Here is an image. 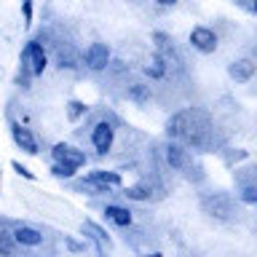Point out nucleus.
<instances>
[{
    "instance_id": "obj_14",
    "label": "nucleus",
    "mask_w": 257,
    "mask_h": 257,
    "mask_svg": "<svg viewBox=\"0 0 257 257\" xmlns=\"http://www.w3.org/2000/svg\"><path fill=\"white\" fill-rule=\"evenodd\" d=\"M166 70H169V64H166L164 56H161L158 51L150 54V62H148V67H145V72H148L153 80H161V78H166Z\"/></svg>"
},
{
    "instance_id": "obj_24",
    "label": "nucleus",
    "mask_w": 257,
    "mask_h": 257,
    "mask_svg": "<svg viewBox=\"0 0 257 257\" xmlns=\"http://www.w3.org/2000/svg\"><path fill=\"white\" fill-rule=\"evenodd\" d=\"M236 3L244 8L246 14H257V3H254V0H236Z\"/></svg>"
},
{
    "instance_id": "obj_19",
    "label": "nucleus",
    "mask_w": 257,
    "mask_h": 257,
    "mask_svg": "<svg viewBox=\"0 0 257 257\" xmlns=\"http://www.w3.org/2000/svg\"><path fill=\"white\" fill-rule=\"evenodd\" d=\"M86 112H88V107H86L83 102H78V99H70V102H67V118H70V120L86 118Z\"/></svg>"
},
{
    "instance_id": "obj_28",
    "label": "nucleus",
    "mask_w": 257,
    "mask_h": 257,
    "mask_svg": "<svg viewBox=\"0 0 257 257\" xmlns=\"http://www.w3.org/2000/svg\"><path fill=\"white\" fill-rule=\"evenodd\" d=\"M145 257H164V254H161V252H153V254H145Z\"/></svg>"
},
{
    "instance_id": "obj_23",
    "label": "nucleus",
    "mask_w": 257,
    "mask_h": 257,
    "mask_svg": "<svg viewBox=\"0 0 257 257\" xmlns=\"http://www.w3.org/2000/svg\"><path fill=\"white\" fill-rule=\"evenodd\" d=\"M11 166H14V169H16V172H19V174L24 177V180H35V174H32V172H30V169H27V166H22V164H19V161H14V164H11Z\"/></svg>"
},
{
    "instance_id": "obj_25",
    "label": "nucleus",
    "mask_w": 257,
    "mask_h": 257,
    "mask_svg": "<svg viewBox=\"0 0 257 257\" xmlns=\"http://www.w3.org/2000/svg\"><path fill=\"white\" fill-rule=\"evenodd\" d=\"M244 158H246V150H236V153H228V156H225L228 164H233V161H244Z\"/></svg>"
},
{
    "instance_id": "obj_27",
    "label": "nucleus",
    "mask_w": 257,
    "mask_h": 257,
    "mask_svg": "<svg viewBox=\"0 0 257 257\" xmlns=\"http://www.w3.org/2000/svg\"><path fill=\"white\" fill-rule=\"evenodd\" d=\"M156 3H161V6H174L177 0H156Z\"/></svg>"
},
{
    "instance_id": "obj_12",
    "label": "nucleus",
    "mask_w": 257,
    "mask_h": 257,
    "mask_svg": "<svg viewBox=\"0 0 257 257\" xmlns=\"http://www.w3.org/2000/svg\"><path fill=\"white\" fill-rule=\"evenodd\" d=\"M14 241L22 244V246H38V244H43V233L30 228V225H16L14 228Z\"/></svg>"
},
{
    "instance_id": "obj_22",
    "label": "nucleus",
    "mask_w": 257,
    "mask_h": 257,
    "mask_svg": "<svg viewBox=\"0 0 257 257\" xmlns=\"http://www.w3.org/2000/svg\"><path fill=\"white\" fill-rule=\"evenodd\" d=\"M22 14H24V27L32 24V0H22Z\"/></svg>"
},
{
    "instance_id": "obj_1",
    "label": "nucleus",
    "mask_w": 257,
    "mask_h": 257,
    "mask_svg": "<svg viewBox=\"0 0 257 257\" xmlns=\"http://www.w3.org/2000/svg\"><path fill=\"white\" fill-rule=\"evenodd\" d=\"M166 134L204 150L209 145V137H212V126H209V118L201 110H182L166 120Z\"/></svg>"
},
{
    "instance_id": "obj_10",
    "label": "nucleus",
    "mask_w": 257,
    "mask_h": 257,
    "mask_svg": "<svg viewBox=\"0 0 257 257\" xmlns=\"http://www.w3.org/2000/svg\"><path fill=\"white\" fill-rule=\"evenodd\" d=\"M83 233L94 241V246H96V252H99V257H107V252H110V236L104 233V228H99V225L91 222V220H86V222H83Z\"/></svg>"
},
{
    "instance_id": "obj_3",
    "label": "nucleus",
    "mask_w": 257,
    "mask_h": 257,
    "mask_svg": "<svg viewBox=\"0 0 257 257\" xmlns=\"http://www.w3.org/2000/svg\"><path fill=\"white\" fill-rule=\"evenodd\" d=\"M112 140H115V126L110 120H99L91 128V145L96 150V156H107L112 150Z\"/></svg>"
},
{
    "instance_id": "obj_16",
    "label": "nucleus",
    "mask_w": 257,
    "mask_h": 257,
    "mask_svg": "<svg viewBox=\"0 0 257 257\" xmlns=\"http://www.w3.org/2000/svg\"><path fill=\"white\" fill-rule=\"evenodd\" d=\"M150 182H137V185H128V188H123V196L132 198V201H148L150 198Z\"/></svg>"
},
{
    "instance_id": "obj_13",
    "label": "nucleus",
    "mask_w": 257,
    "mask_h": 257,
    "mask_svg": "<svg viewBox=\"0 0 257 257\" xmlns=\"http://www.w3.org/2000/svg\"><path fill=\"white\" fill-rule=\"evenodd\" d=\"M166 164L172 169H177V172H182V169L188 166V153L182 150V145H177V142L166 145Z\"/></svg>"
},
{
    "instance_id": "obj_18",
    "label": "nucleus",
    "mask_w": 257,
    "mask_h": 257,
    "mask_svg": "<svg viewBox=\"0 0 257 257\" xmlns=\"http://www.w3.org/2000/svg\"><path fill=\"white\" fill-rule=\"evenodd\" d=\"M128 99L137 102V104L150 102V86H145V83H134V86H128Z\"/></svg>"
},
{
    "instance_id": "obj_20",
    "label": "nucleus",
    "mask_w": 257,
    "mask_h": 257,
    "mask_svg": "<svg viewBox=\"0 0 257 257\" xmlns=\"http://www.w3.org/2000/svg\"><path fill=\"white\" fill-rule=\"evenodd\" d=\"M238 196H241V201H246V204H257V185L254 182L238 185Z\"/></svg>"
},
{
    "instance_id": "obj_2",
    "label": "nucleus",
    "mask_w": 257,
    "mask_h": 257,
    "mask_svg": "<svg viewBox=\"0 0 257 257\" xmlns=\"http://www.w3.org/2000/svg\"><path fill=\"white\" fill-rule=\"evenodd\" d=\"M22 70H19V86L30 88V78L43 75V70L48 67V54L40 40H30L27 46L22 48Z\"/></svg>"
},
{
    "instance_id": "obj_26",
    "label": "nucleus",
    "mask_w": 257,
    "mask_h": 257,
    "mask_svg": "<svg viewBox=\"0 0 257 257\" xmlns=\"http://www.w3.org/2000/svg\"><path fill=\"white\" fill-rule=\"evenodd\" d=\"M67 246L72 249V252H80V244H78V241H72V238H67Z\"/></svg>"
},
{
    "instance_id": "obj_6",
    "label": "nucleus",
    "mask_w": 257,
    "mask_h": 257,
    "mask_svg": "<svg viewBox=\"0 0 257 257\" xmlns=\"http://www.w3.org/2000/svg\"><path fill=\"white\" fill-rule=\"evenodd\" d=\"M11 140L19 150H24L27 156H35L38 153V140L35 134H32V128H27L24 123H16V120H11Z\"/></svg>"
},
{
    "instance_id": "obj_15",
    "label": "nucleus",
    "mask_w": 257,
    "mask_h": 257,
    "mask_svg": "<svg viewBox=\"0 0 257 257\" xmlns=\"http://www.w3.org/2000/svg\"><path fill=\"white\" fill-rule=\"evenodd\" d=\"M104 214H107V220H110V222L120 225V228H126V225H132V212H128V209H123V206L107 204V206H104Z\"/></svg>"
},
{
    "instance_id": "obj_5",
    "label": "nucleus",
    "mask_w": 257,
    "mask_h": 257,
    "mask_svg": "<svg viewBox=\"0 0 257 257\" xmlns=\"http://www.w3.org/2000/svg\"><path fill=\"white\" fill-rule=\"evenodd\" d=\"M217 43H220V38H217L214 30H209V27H193L190 30V46L196 48V51L214 54L217 51Z\"/></svg>"
},
{
    "instance_id": "obj_7",
    "label": "nucleus",
    "mask_w": 257,
    "mask_h": 257,
    "mask_svg": "<svg viewBox=\"0 0 257 257\" xmlns=\"http://www.w3.org/2000/svg\"><path fill=\"white\" fill-rule=\"evenodd\" d=\"M83 62H86V67L91 70V72L107 70V64H110V48L104 46V43H91V46L86 48V54H83Z\"/></svg>"
},
{
    "instance_id": "obj_9",
    "label": "nucleus",
    "mask_w": 257,
    "mask_h": 257,
    "mask_svg": "<svg viewBox=\"0 0 257 257\" xmlns=\"http://www.w3.org/2000/svg\"><path fill=\"white\" fill-rule=\"evenodd\" d=\"M91 188H96L99 193H107L110 188H118L120 185V174L118 172H107V169H96V172H88L86 180Z\"/></svg>"
},
{
    "instance_id": "obj_11",
    "label": "nucleus",
    "mask_w": 257,
    "mask_h": 257,
    "mask_svg": "<svg viewBox=\"0 0 257 257\" xmlns=\"http://www.w3.org/2000/svg\"><path fill=\"white\" fill-rule=\"evenodd\" d=\"M228 75L236 80V83H249V80L254 78V62L252 59H233L228 64Z\"/></svg>"
},
{
    "instance_id": "obj_21",
    "label": "nucleus",
    "mask_w": 257,
    "mask_h": 257,
    "mask_svg": "<svg viewBox=\"0 0 257 257\" xmlns=\"http://www.w3.org/2000/svg\"><path fill=\"white\" fill-rule=\"evenodd\" d=\"M51 174L56 177V180H72V177H75V166H70V164H54L51 166Z\"/></svg>"
},
{
    "instance_id": "obj_4",
    "label": "nucleus",
    "mask_w": 257,
    "mask_h": 257,
    "mask_svg": "<svg viewBox=\"0 0 257 257\" xmlns=\"http://www.w3.org/2000/svg\"><path fill=\"white\" fill-rule=\"evenodd\" d=\"M204 209L212 217H220V220H230L236 214V204L228 193H212V196L204 198Z\"/></svg>"
},
{
    "instance_id": "obj_8",
    "label": "nucleus",
    "mask_w": 257,
    "mask_h": 257,
    "mask_svg": "<svg viewBox=\"0 0 257 257\" xmlns=\"http://www.w3.org/2000/svg\"><path fill=\"white\" fill-rule=\"evenodd\" d=\"M51 156H54V164H70V166H75V169L86 164V153L78 150V148H72V145H67V142L54 145Z\"/></svg>"
},
{
    "instance_id": "obj_17",
    "label": "nucleus",
    "mask_w": 257,
    "mask_h": 257,
    "mask_svg": "<svg viewBox=\"0 0 257 257\" xmlns=\"http://www.w3.org/2000/svg\"><path fill=\"white\" fill-rule=\"evenodd\" d=\"M16 252V241H14V233L0 228V257H14Z\"/></svg>"
}]
</instances>
